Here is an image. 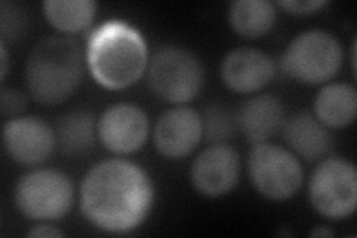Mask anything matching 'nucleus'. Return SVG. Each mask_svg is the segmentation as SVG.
I'll return each instance as SVG.
<instances>
[{
	"label": "nucleus",
	"mask_w": 357,
	"mask_h": 238,
	"mask_svg": "<svg viewBox=\"0 0 357 238\" xmlns=\"http://www.w3.org/2000/svg\"><path fill=\"white\" fill-rule=\"evenodd\" d=\"M85 60L97 84L107 89H124L146 72L148 43L128 22L109 20L89 33Z\"/></svg>",
	"instance_id": "f03ea898"
},
{
	"label": "nucleus",
	"mask_w": 357,
	"mask_h": 238,
	"mask_svg": "<svg viewBox=\"0 0 357 238\" xmlns=\"http://www.w3.org/2000/svg\"><path fill=\"white\" fill-rule=\"evenodd\" d=\"M30 238H52V237H64V232L60 231L59 228H55L52 225H36L27 232Z\"/></svg>",
	"instance_id": "b1692460"
},
{
	"label": "nucleus",
	"mask_w": 357,
	"mask_h": 238,
	"mask_svg": "<svg viewBox=\"0 0 357 238\" xmlns=\"http://www.w3.org/2000/svg\"><path fill=\"white\" fill-rule=\"evenodd\" d=\"M283 134L290 149L307 161L326 156L333 144L329 128L308 112H299L287 118L283 124Z\"/></svg>",
	"instance_id": "2eb2a0df"
},
{
	"label": "nucleus",
	"mask_w": 357,
	"mask_h": 238,
	"mask_svg": "<svg viewBox=\"0 0 357 238\" xmlns=\"http://www.w3.org/2000/svg\"><path fill=\"white\" fill-rule=\"evenodd\" d=\"M351 69L354 73L356 72V40L351 45Z\"/></svg>",
	"instance_id": "bb28decb"
},
{
	"label": "nucleus",
	"mask_w": 357,
	"mask_h": 238,
	"mask_svg": "<svg viewBox=\"0 0 357 238\" xmlns=\"http://www.w3.org/2000/svg\"><path fill=\"white\" fill-rule=\"evenodd\" d=\"M277 5L294 15H308L328 5L326 0H278Z\"/></svg>",
	"instance_id": "5701e85b"
},
{
	"label": "nucleus",
	"mask_w": 357,
	"mask_h": 238,
	"mask_svg": "<svg viewBox=\"0 0 357 238\" xmlns=\"http://www.w3.org/2000/svg\"><path fill=\"white\" fill-rule=\"evenodd\" d=\"M248 173L253 188L273 201L294 197L304 180V170L296 155L266 142L253 146L248 158Z\"/></svg>",
	"instance_id": "6e6552de"
},
{
	"label": "nucleus",
	"mask_w": 357,
	"mask_h": 238,
	"mask_svg": "<svg viewBox=\"0 0 357 238\" xmlns=\"http://www.w3.org/2000/svg\"><path fill=\"white\" fill-rule=\"evenodd\" d=\"M30 96L42 105H59L81 85L84 54L72 38L48 36L30 51L24 67Z\"/></svg>",
	"instance_id": "7ed1b4c3"
},
{
	"label": "nucleus",
	"mask_w": 357,
	"mask_h": 238,
	"mask_svg": "<svg viewBox=\"0 0 357 238\" xmlns=\"http://www.w3.org/2000/svg\"><path fill=\"white\" fill-rule=\"evenodd\" d=\"M54 131L57 144L64 155L81 156L96 143L97 124L91 112L72 110L59 118Z\"/></svg>",
	"instance_id": "f3484780"
},
{
	"label": "nucleus",
	"mask_w": 357,
	"mask_h": 238,
	"mask_svg": "<svg viewBox=\"0 0 357 238\" xmlns=\"http://www.w3.org/2000/svg\"><path fill=\"white\" fill-rule=\"evenodd\" d=\"M0 55H2V69H0V79L5 81V77L8 75V69H9V59H8V51H6V45L5 40L0 42Z\"/></svg>",
	"instance_id": "393cba45"
},
{
	"label": "nucleus",
	"mask_w": 357,
	"mask_h": 238,
	"mask_svg": "<svg viewBox=\"0 0 357 238\" xmlns=\"http://www.w3.org/2000/svg\"><path fill=\"white\" fill-rule=\"evenodd\" d=\"M357 91L345 82L321 87L314 100V115L328 128H344L356 119Z\"/></svg>",
	"instance_id": "dca6fc26"
},
{
	"label": "nucleus",
	"mask_w": 357,
	"mask_h": 238,
	"mask_svg": "<svg viewBox=\"0 0 357 238\" xmlns=\"http://www.w3.org/2000/svg\"><path fill=\"white\" fill-rule=\"evenodd\" d=\"M153 195L152 180L140 165L110 158L86 172L81 184V210L96 228L126 234L148 218Z\"/></svg>",
	"instance_id": "f257e3e1"
},
{
	"label": "nucleus",
	"mask_w": 357,
	"mask_h": 238,
	"mask_svg": "<svg viewBox=\"0 0 357 238\" xmlns=\"http://www.w3.org/2000/svg\"><path fill=\"white\" fill-rule=\"evenodd\" d=\"M286 121L284 107L278 97L261 94L250 97L240 105L236 113L237 130L243 137L253 143H265L268 139L283 128Z\"/></svg>",
	"instance_id": "4468645a"
},
{
	"label": "nucleus",
	"mask_w": 357,
	"mask_h": 238,
	"mask_svg": "<svg viewBox=\"0 0 357 238\" xmlns=\"http://www.w3.org/2000/svg\"><path fill=\"white\" fill-rule=\"evenodd\" d=\"M308 197L323 218L341 221L353 214L357 204V172L353 163L328 156L311 174Z\"/></svg>",
	"instance_id": "0eeeda50"
},
{
	"label": "nucleus",
	"mask_w": 357,
	"mask_h": 238,
	"mask_svg": "<svg viewBox=\"0 0 357 238\" xmlns=\"http://www.w3.org/2000/svg\"><path fill=\"white\" fill-rule=\"evenodd\" d=\"M240 155L227 143L210 144L192 163L189 177L194 188L206 197L229 194L240 179Z\"/></svg>",
	"instance_id": "9d476101"
},
{
	"label": "nucleus",
	"mask_w": 357,
	"mask_h": 238,
	"mask_svg": "<svg viewBox=\"0 0 357 238\" xmlns=\"http://www.w3.org/2000/svg\"><path fill=\"white\" fill-rule=\"evenodd\" d=\"M203 137L211 143H227L237 131L236 115L223 105L211 103L206 107L203 117Z\"/></svg>",
	"instance_id": "aec40b11"
},
{
	"label": "nucleus",
	"mask_w": 357,
	"mask_h": 238,
	"mask_svg": "<svg viewBox=\"0 0 357 238\" xmlns=\"http://www.w3.org/2000/svg\"><path fill=\"white\" fill-rule=\"evenodd\" d=\"M72 180L52 168H39L22 176L14 201L22 216L31 221H59L72 209Z\"/></svg>",
	"instance_id": "423d86ee"
},
{
	"label": "nucleus",
	"mask_w": 357,
	"mask_h": 238,
	"mask_svg": "<svg viewBox=\"0 0 357 238\" xmlns=\"http://www.w3.org/2000/svg\"><path fill=\"white\" fill-rule=\"evenodd\" d=\"M310 235L311 237H333L335 232L329 228H326V226H316L314 230L310 231Z\"/></svg>",
	"instance_id": "a878e982"
},
{
	"label": "nucleus",
	"mask_w": 357,
	"mask_h": 238,
	"mask_svg": "<svg viewBox=\"0 0 357 238\" xmlns=\"http://www.w3.org/2000/svg\"><path fill=\"white\" fill-rule=\"evenodd\" d=\"M229 24L237 35L258 39L270 31L277 20L274 3L268 0H236L229 6Z\"/></svg>",
	"instance_id": "a211bd4d"
},
{
	"label": "nucleus",
	"mask_w": 357,
	"mask_h": 238,
	"mask_svg": "<svg viewBox=\"0 0 357 238\" xmlns=\"http://www.w3.org/2000/svg\"><path fill=\"white\" fill-rule=\"evenodd\" d=\"M0 27H2V40L6 42V39H15L22 35V31L26 29L27 18L26 14L22 13V9L15 3L2 2L0 6Z\"/></svg>",
	"instance_id": "412c9836"
},
{
	"label": "nucleus",
	"mask_w": 357,
	"mask_h": 238,
	"mask_svg": "<svg viewBox=\"0 0 357 238\" xmlns=\"http://www.w3.org/2000/svg\"><path fill=\"white\" fill-rule=\"evenodd\" d=\"M27 98L18 89L2 88L0 91V110L3 118H15L21 112L26 110Z\"/></svg>",
	"instance_id": "4be33fe9"
},
{
	"label": "nucleus",
	"mask_w": 357,
	"mask_h": 238,
	"mask_svg": "<svg viewBox=\"0 0 357 238\" xmlns=\"http://www.w3.org/2000/svg\"><path fill=\"white\" fill-rule=\"evenodd\" d=\"M148 84L153 94L173 105H183L199 93L204 69L197 57L178 45H164L148 63Z\"/></svg>",
	"instance_id": "39448f33"
},
{
	"label": "nucleus",
	"mask_w": 357,
	"mask_h": 238,
	"mask_svg": "<svg viewBox=\"0 0 357 238\" xmlns=\"http://www.w3.org/2000/svg\"><path fill=\"white\" fill-rule=\"evenodd\" d=\"M42 9L52 27L63 33H79L91 26L97 3L93 0H45Z\"/></svg>",
	"instance_id": "6ab92c4d"
},
{
	"label": "nucleus",
	"mask_w": 357,
	"mask_h": 238,
	"mask_svg": "<svg viewBox=\"0 0 357 238\" xmlns=\"http://www.w3.org/2000/svg\"><path fill=\"white\" fill-rule=\"evenodd\" d=\"M275 64L266 52L241 47L229 51L220 63L222 82L241 94L256 93L271 82Z\"/></svg>",
	"instance_id": "ddd939ff"
},
{
	"label": "nucleus",
	"mask_w": 357,
	"mask_h": 238,
	"mask_svg": "<svg viewBox=\"0 0 357 238\" xmlns=\"http://www.w3.org/2000/svg\"><path fill=\"white\" fill-rule=\"evenodd\" d=\"M342 64V47L338 38L326 30H307L295 36L284 50L282 70L303 84L328 82Z\"/></svg>",
	"instance_id": "20e7f679"
},
{
	"label": "nucleus",
	"mask_w": 357,
	"mask_h": 238,
	"mask_svg": "<svg viewBox=\"0 0 357 238\" xmlns=\"http://www.w3.org/2000/svg\"><path fill=\"white\" fill-rule=\"evenodd\" d=\"M57 139L47 122L35 117H20L3 126V147L10 160L21 165H39L52 155Z\"/></svg>",
	"instance_id": "9b49d317"
},
{
	"label": "nucleus",
	"mask_w": 357,
	"mask_h": 238,
	"mask_svg": "<svg viewBox=\"0 0 357 238\" xmlns=\"http://www.w3.org/2000/svg\"><path fill=\"white\" fill-rule=\"evenodd\" d=\"M149 119L143 109L131 103H115L97 121V137L112 154H132L146 143Z\"/></svg>",
	"instance_id": "1a4fd4ad"
},
{
	"label": "nucleus",
	"mask_w": 357,
	"mask_h": 238,
	"mask_svg": "<svg viewBox=\"0 0 357 238\" xmlns=\"http://www.w3.org/2000/svg\"><path fill=\"white\" fill-rule=\"evenodd\" d=\"M203 139L199 113L188 106L165 110L155 124L153 143L156 151L169 160H181L191 154Z\"/></svg>",
	"instance_id": "f8f14e48"
}]
</instances>
